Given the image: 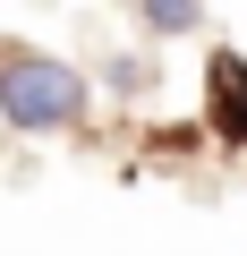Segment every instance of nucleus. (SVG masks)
I'll return each mask as SVG.
<instances>
[{
	"instance_id": "obj_3",
	"label": "nucleus",
	"mask_w": 247,
	"mask_h": 256,
	"mask_svg": "<svg viewBox=\"0 0 247 256\" xmlns=\"http://www.w3.org/2000/svg\"><path fill=\"white\" fill-rule=\"evenodd\" d=\"M137 18H145L154 34H196V26H205V0H137Z\"/></svg>"
},
{
	"instance_id": "obj_2",
	"label": "nucleus",
	"mask_w": 247,
	"mask_h": 256,
	"mask_svg": "<svg viewBox=\"0 0 247 256\" xmlns=\"http://www.w3.org/2000/svg\"><path fill=\"white\" fill-rule=\"evenodd\" d=\"M205 137L247 146V60L239 52H213L205 60Z\"/></svg>"
},
{
	"instance_id": "obj_1",
	"label": "nucleus",
	"mask_w": 247,
	"mask_h": 256,
	"mask_svg": "<svg viewBox=\"0 0 247 256\" xmlns=\"http://www.w3.org/2000/svg\"><path fill=\"white\" fill-rule=\"evenodd\" d=\"M0 120L26 128V137L77 128L85 120V77L51 52H0Z\"/></svg>"
},
{
	"instance_id": "obj_4",
	"label": "nucleus",
	"mask_w": 247,
	"mask_h": 256,
	"mask_svg": "<svg viewBox=\"0 0 247 256\" xmlns=\"http://www.w3.org/2000/svg\"><path fill=\"white\" fill-rule=\"evenodd\" d=\"M102 77H111V94H145V86H154V60L119 52V60H102Z\"/></svg>"
}]
</instances>
